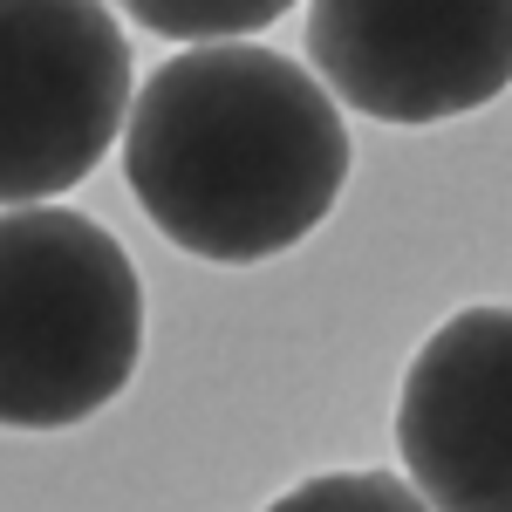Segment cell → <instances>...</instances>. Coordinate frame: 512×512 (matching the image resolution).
<instances>
[{
	"label": "cell",
	"instance_id": "obj_1",
	"mask_svg": "<svg viewBox=\"0 0 512 512\" xmlns=\"http://www.w3.org/2000/svg\"><path fill=\"white\" fill-rule=\"evenodd\" d=\"M123 178L178 253L253 267L315 233L349 185V123L294 55L198 41L123 110Z\"/></svg>",
	"mask_w": 512,
	"mask_h": 512
},
{
	"label": "cell",
	"instance_id": "obj_2",
	"mask_svg": "<svg viewBox=\"0 0 512 512\" xmlns=\"http://www.w3.org/2000/svg\"><path fill=\"white\" fill-rule=\"evenodd\" d=\"M144 355V287L117 233L62 205L0 212V431H69Z\"/></svg>",
	"mask_w": 512,
	"mask_h": 512
},
{
	"label": "cell",
	"instance_id": "obj_3",
	"mask_svg": "<svg viewBox=\"0 0 512 512\" xmlns=\"http://www.w3.org/2000/svg\"><path fill=\"white\" fill-rule=\"evenodd\" d=\"M130 110V41L103 0H0V205L82 185Z\"/></svg>",
	"mask_w": 512,
	"mask_h": 512
},
{
	"label": "cell",
	"instance_id": "obj_4",
	"mask_svg": "<svg viewBox=\"0 0 512 512\" xmlns=\"http://www.w3.org/2000/svg\"><path fill=\"white\" fill-rule=\"evenodd\" d=\"M315 82L376 123H444L506 96L512 0H308Z\"/></svg>",
	"mask_w": 512,
	"mask_h": 512
},
{
	"label": "cell",
	"instance_id": "obj_5",
	"mask_svg": "<svg viewBox=\"0 0 512 512\" xmlns=\"http://www.w3.org/2000/svg\"><path fill=\"white\" fill-rule=\"evenodd\" d=\"M512 315L458 308L417 349L396 396L403 485L431 512H512Z\"/></svg>",
	"mask_w": 512,
	"mask_h": 512
},
{
	"label": "cell",
	"instance_id": "obj_6",
	"mask_svg": "<svg viewBox=\"0 0 512 512\" xmlns=\"http://www.w3.org/2000/svg\"><path fill=\"white\" fill-rule=\"evenodd\" d=\"M294 0H123V14L137 28H151L164 41H246L260 28H274Z\"/></svg>",
	"mask_w": 512,
	"mask_h": 512
},
{
	"label": "cell",
	"instance_id": "obj_7",
	"mask_svg": "<svg viewBox=\"0 0 512 512\" xmlns=\"http://www.w3.org/2000/svg\"><path fill=\"white\" fill-rule=\"evenodd\" d=\"M267 512H431L396 472H315Z\"/></svg>",
	"mask_w": 512,
	"mask_h": 512
}]
</instances>
